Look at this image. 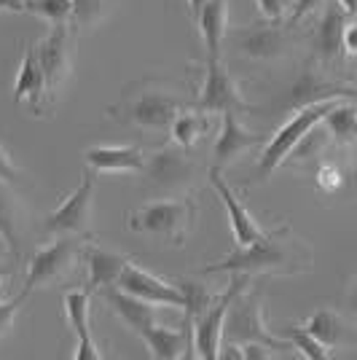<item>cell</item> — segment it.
Masks as SVG:
<instances>
[{
	"mask_svg": "<svg viewBox=\"0 0 357 360\" xmlns=\"http://www.w3.org/2000/svg\"><path fill=\"white\" fill-rule=\"evenodd\" d=\"M312 264V248L298 234H293L290 224H283L266 231L253 245H237L234 253H228L215 264H207L202 271L205 274H250V277L280 274V277H290V274L309 271Z\"/></svg>",
	"mask_w": 357,
	"mask_h": 360,
	"instance_id": "obj_1",
	"label": "cell"
},
{
	"mask_svg": "<svg viewBox=\"0 0 357 360\" xmlns=\"http://www.w3.org/2000/svg\"><path fill=\"white\" fill-rule=\"evenodd\" d=\"M178 91L164 89L156 84H143V86H132L121 97L116 105L110 108V119L129 124V127H140V129H167L172 127V121L183 108H188Z\"/></svg>",
	"mask_w": 357,
	"mask_h": 360,
	"instance_id": "obj_2",
	"label": "cell"
},
{
	"mask_svg": "<svg viewBox=\"0 0 357 360\" xmlns=\"http://www.w3.org/2000/svg\"><path fill=\"white\" fill-rule=\"evenodd\" d=\"M196 218V202L186 196H172V199H159V202H145L134 207L126 218V226L134 234H148L156 240L172 242V245H186Z\"/></svg>",
	"mask_w": 357,
	"mask_h": 360,
	"instance_id": "obj_3",
	"label": "cell"
},
{
	"mask_svg": "<svg viewBox=\"0 0 357 360\" xmlns=\"http://www.w3.org/2000/svg\"><path fill=\"white\" fill-rule=\"evenodd\" d=\"M333 105H336V100H325V103H314V105H306V108H301V110H293V116L285 121L283 127L277 129V135L266 143V148L261 150L258 165H255V172H253V180L261 183V180H266L277 167L285 165V159L293 153V148L312 132L314 127L323 124L325 113Z\"/></svg>",
	"mask_w": 357,
	"mask_h": 360,
	"instance_id": "obj_4",
	"label": "cell"
},
{
	"mask_svg": "<svg viewBox=\"0 0 357 360\" xmlns=\"http://www.w3.org/2000/svg\"><path fill=\"white\" fill-rule=\"evenodd\" d=\"M86 242L75 234L57 237L51 245L38 248L27 261V274H25V293H32L35 288H46L60 283L62 277H67L70 269L81 261Z\"/></svg>",
	"mask_w": 357,
	"mask_h": 360,
	"instance_id": "obj_5",
	"label": "cell"
},
{
	"mask_svg": "<svg viewBox=\"0 0 357 360\" xmlns=\"http://www.w3.org/2000/svg\"><path fill=\"white\" fill-rule=\"evenodd\" d=\"M253 283L250 274H234V280L228 283L223 293L207 307V312L194 320V355L202 360H218L221 358V347H223L226 333V317L228 309L245 288Z\"/></svg>",
	"mask_w": 357,
	"mask_h": 360,
	"instance_id": "obj_6",
	"label": "cell"
},
{
	"mask_svg": "<svg viewBox=\"0 0 357 360\" xmlns=\"http://www.w3.org/2000/svg\"><path fill=\"white\" fill-rule=\"evenodd\" d=\"M250 285L239 293L231 304V309H228V317H226L228 342H237V345L261 342V345H268L271 349H293L290 342H280L277 336L268 333L266 320H264V307H261V290H253Z\"/></svg>",
	"mask_w": 357,
	"mask_h": 360,
	"instance_id": "obj_7",
	"label": "cell"
},
{
	"mask_svg": "<svg viewBox=\"0 0 357 360\" xmlns=\"http://www.w3.org/2000/svg\"><path fill=\"white\" fill-rule=\"evenodd\" d=\"M143 175L150 188L162 194H183L194 186L196 165L188 159V150L180 146H164L145 156Z\"/></svg>",
	"mask_w": 357,
	"mask_h": 360,
	"instance_id": "obj_8",
	"label": "cell"
},
{
	"mask_svg": "<svg viewBox=\"0 0 357 360\" xmlns=\"http://www.w3.org/2000/svg\"><path fill=\"white\" fill-rule=\"evenodd\" d=\"M97 172L86 169L84 180L75 186V191L54 212H48L44 221L46 234L54 237H65V234H75V237H86L89 234L91 221V202H94V186H97Z\"/></svg>",
	"mask_w": 357,
	"mask_h": 360,
	"instance_id": "obj_9",
	"label": "cell"
},
{
	"mask_svg": "<svg viewBox=\"0 0 357 360\" xmlns=\"http://www.w3.org/2000/svg\"><path fill=\"white\" fill-rule=\"evenodd\" d=\"M191 105L205 110V113H226V110L247 113L250 110V103L242 97V89L237 86L234 75L226 70V65L221 60H207L205 84H202V89Z\"/></svg>",
	"mask_w": 357,
	"mask_h": 360,
	"instance_id": "obj_10",
	"label": "cell"
},
{
	"mask_svg": "<svg viewBox=\"0 0 357 360\" xmlns=\"http://www.w3.org/2000/svg\"><path fill=\"white\" fill-rule=\"evenodd\" d=\"M231 41H234V49H237L239 54H245L247 60H258V62L285 57L287 49H290V35L274 19L239 27V30H234Z\"/></svg>",
	"mask_w": 357,
	"mask_h": 360,
	"instance_id": "obj_11",
	"label": "cell"
},
{
	"mask_svg": "<svg viewBox=\"0 0 357 360\" xmlns=\"http://www.w3.org/2000/svg\"><path fill=\"white\" fill-rule=\"evenodd\" d=\"M116 285L126 293H132L137 299L156 304V307H169V309H183V293H180L178 283L169 285L167 280L156 277L153 271H145L143 266H137L134 261H129L124 271H121Z\"/></svg>",
	"mask_w": 357,
	"mask_h": 360,
	"instance_id": "obj_12",
	"label": "cell"
},
{
	"mask_svg": "<svg viewBox=\"0 0 357 360\" xmlns=\"http://www.w3.org/2000/svg\"><path fill=\"white\" fill-rule=\"evenodd\" d=\"M35 54L44 68L48 91L60 89V84L70 73V62H73V38H70L67 25H51L48 35L35 46Z\"/></svg>",
	"mask_w": 357,
	"mask_h": 360,
	"instance_id": "obj_13",
	"label": "cell"
},
{
	"mask_svg": "<svg viewBox=\"0 0 357 360\" xmlns=\"http://www.w3.org/2000/svg\"><path fill=\"white\" fill-rule=\"evenodd\" d=\"M209 186L215 188L218 199L223 202L226 215H228V224H231V231H234L237 245H253L255 240H261V237L266 234V231L261 229V224L255 221L253 212L242 205V199L237 196V191L223 180V175H221L218 167L209 169Z\"/></svg>",
	"mask_w": 357,
	"mask_h": 360,
	"instance_id": "obj_14",
	"label": "cell"
},
{
	"mask_svg": "<svg viewBox=\"0 0 357 360\" xmlns=\"http://www.w3.org/2000/svg\"><path fill=\"white\" fill-rule=\"evenodd\" d=\"M221 116H223L221 132H218L215 148H212V167H218V169H223L228 162H234L242 153H247V150H253L255 146L264 143L261 135H255V132L242 127V121L237 119L234 110H226Z\"/></svg>",
	"mask_w": 357,
	"mask_h": 360,
	"instance_id": "obj_15",
	"label": "cell"
},
{
	"mask_svg": "<svg viewBox=\"0 0 357 360\" xmlns=\"http://www.w3.org/2000/svg\"><path fill=\"white\" fill-rule=\"evenodd\" d=\"M81 261L86 264V290L89 293H103L105 288H113L119 283L124 266L129 264L126 255L116 253V250H105L94 242L84 245Z\"/></svg>",
	"mask_w": 357,
	"mask_h": 360,
	"instance_id": "obj_16",
	"label": "cell"
},
{
	"mask_svg": "<svg viewBox=\"0 0 357 360\" xmlns=\"http://www.w3.org/2000/svg\"><path fill=\"white\" fill-rule=\"evenodd\" d=\"M89 301L91 293L84 288V290H67L65 293V317L73 328L75 339H78V347H75V360H103V352L94 342L89 328Z\"/></svg>",
	"mask_w": 357,
	"mask_h": 360,
	"instance_id": "obj_17",
	"label": "cell"
},
{
	"mask_svg": "<svg viewBox=\"0 0 357 360\" xmlns=\"http://www.w3.org/2000/svg\"><path fill=\"white\" fill-rule=\"evenodd\" d=\"M352 97H357L355 86H339V84H330V81L317 78L314 73H304L296 84L287 89L285 108L301 110V108L314 105V103H325V100H352Z\"/></svg>",
	"mask_w": 357,
	"mask_h": 360,
	"instance_id": "obj_18",
	"label": "cell"
},
{
	"mask_svg": "<svg viewBox=\"0 0 357 360\" xmlns=\"http://www.w3.org/2000/svg\"><path fill=\"white\" fill-rule=\"evenodd\" d=\"M346 25H349V16L339 3L325 6V11L317 22V30H314V54L323 62H333L342 57Z\"/></svg>",
	"mask_w": 357,
	"mask_h": 360,
	"instance_id": "obj_19",
	"label": "cell"
},
{
	"mask_svg": "<svg viewBox=\"0 0 357 360\" xmlns=\"http://www.w3.org/2000/svg\"><path fill=\"white\" fill-rule=\"evenodd\" d=\"M103 299L108 301V307L119 315V320L126 326V328L132 330V333H143V330L153 326L156 323V304H148V301L137 299L132 293H126V290H121L119 285L113 288H105L103 290Z\"/></svg>",
	"mask_w": 357,
	"mask_h": 360,
	"instance_id": "obj_20",
	"label": "cell"
},
{
	"mask_svg": "<svg viewBox=\"0 0 357 360\" xmlns=\"http://www.w3.org/2000/svg\"><path fill=\"white\" fill-rule=\"evenodd\" d=\"M86 165L97 175L108 172H143L145 153L134 146H94L86 150Z\"/></svg>",
	"mask_w": 357,
	"mask_h": 360,
	"instance_id": "obj_21",
	"label": "cell"
},
{
	"mask_svg": "<svg viewBox=\"0 0 357 360\" xmlns=\"http://www.w3.org/2000/svg\"><path fill=\"white\" fill-rule=\"evenodd\" d=\"M143 345L148 347L150 358L156 360H178L186 358V349H194L191 345V330L188 328H169V326H148L140 333Z\"/></svg>",
	"mask_w": 357,
	"mask_h": 360,
	"instance_id": "obj_22",
	"label": "cell"
},
{
	"mask_svg": "<svg viewBox=\"0 0 357 360\" xmlns=\"http://www.w3.org/2000/svg\"><path fill=\"white\" fill-rule=\"evenodd\" d=\"M48 91V84H46L44 68L38 62V54L35 49L27 46L25 54H22V62H19V73H16L14 81V103H22V100H30L32 110L38 113L41 105H44V94ZM41 116V113H38Z\"/></svg>",
	"mask_w": 357,
	"mask_h": 360,
	"instance_id": "obj_23",
	"label": "cell"
},
{
	"mask_svg": "<svg viewBox=\"0 0 357 360\" xmlns=\"http://www.w3.org/2000/svg\"><path fill=\"white\" fill-rule=\"evenodd\" d=\"M209 60H221V46L228 35V0H207L196 16Z\"/></svg>",
	"mask_w": 357,
	"mask_h": 360,
	"instance_id": "obj_24",
	"label": "cell"
},
{
	"mask_svg": "<svg viewBox=\"0 0 357 360\" xmlns=\"http://www.w3.org/2000/svg\"><path fill=\"white\" fill-rule=\"evenodd\" d=\"M169 129H172V143L175 146L191 150L209 132V113H205V110H199L194 105L183 108Z\"/></svg>",
	"mask_w": 357,
	"mask_h": 360,
	"instance_id": "obj_25",
	"label": "cell"
},
{
	"mask_svg": "<svg viewBox=\"0 0 357 360\" xmlns=\"http://www.w3.org/2000/svg\"><path fill=\"white\" fill-rule=\"evenodd\" d=\"M11 183H3L0 180V240L8 245L11 253H19V240H22V207H19V199L8 188Z\"/></svg>",
	"mask_w": 357,
	"mask_h": 360,
	"instance_id": "obj_26",
	"label": "cell"
},
{
	"mask_svg": "<svg viewBox=\"0 0 357 360\" xmlns=\"http://www.w3.org/2000/svg\"><path fill=\"white\" fill-rule=\"evenodd\" d=\"M325 124L327 135L333 137L336 143H352L355 140V129H357V105L349 103V100H336V105L325 113Z\"/></svg>",
	"mask_w": 357,
	"mask_h": 360,
	"instance_id": "obj_27",
	"label": "cell"
},
{
	"mask_svg": "<svg viewBox=\"0 0 357 360\" xmlns=\"http://www.w3.org/2000/svg\"><path fill=\"white\" fill-rule=\"evenodd\" d=\"M304 328L309 330L312 336H317V339L325 347H330V349L339 345L344 336L342 317L336 315L333 309H317V312H312V315L304 320Z\"/></svg>",
	"mask_w": 357,
	"mask_h": 360,
	"instance_id": "obj_28",
	"label": "cell"
},
{
	"mask_svg": "<svg viewBox=\"0 0 357 360\" xmlns=\"http://www.w3.org/2000/svg\"><path fill=\"white\" fill-rule=\"evenodd\" d=\"M178 288L180 293H183V309H186V323L188 326L194 323L196 317L205 315L209 304L218 299V296H212L207 288L202 285V283H196V280H180Z\"/></svg>",
	"mask_w": 357,
	"mask_h": 360,
	"instance_id": "obj_29",
	"label": "cell"
},
{
	"mask_svg": "<svg viewBox=\"0 0 357 360\" xmlns=\"http://www.w3.org/2000/svg\"><path fill=\"white\" fill-rule=\"evenodd\" d=\"M285 339L298 349V355L309 360H327L330 358V347H325L317 336H312L304 326H287L285 328Z\"/></svg>",
	"mask_w": 357,
	"mask_h": 360,
	"instance_id": "obj_30",
	"label": "cell"
},
{
	"mask_svg": "<svg viewBox=\"0 0 357 360\" xmlns=\"http://www.w3.org/2000/svg\"><path fill=\"white\" fill-rule=\"evenodd\" d=\"M25 11L51 22V25H67L73 14V0H27Z\"/></svg>",
	"mask_w": 357,
	"mask_h": 360,
	"instance_id": "obj_31",
	"label": "cell"
},
{
	"mask_svg": "<svg viewBox=\"0 0 357 360\" xmlns=\"http://www.w3.org/2000/svg\"><path fill=\"white\" fill-rule=\"evenodd\" d=\"M105 14V0H73V14L70 22L75 27H94Z\"/></svg>",
	"mask_w": 357,
	"mask_h": 360,
	"instance_id": "obj_32",
	"label": "cell"
},
{
	"mask_svg": "<svg viewBox=\"0 0 357 360\" xmlns=\"http://www.w3.org/2000/svg\"><path fill=\"white\" fill-rule=\"evenodd\" d=\"M27 296H30V293H25V290H22V293H19L16 299H11V301L0 299V339L11 333L16 315H19V309H22V304H25V299H27Z\"/></svg>",
	"mask_w": 357,
	"mask_h": 360,
	"instance_id": "obj_33",
	"label": "cell"
},
{
	"mask_svg": "<svg viewBox=\"0 0 357 360\" xmlns=\"http://www.w3.org/2000/svg\"><path fill=\"white\" fill-rule=\"evenodd\" d=\"M19 175H22V169L14 165V159L8 156V150L0 146V180L3 183H11L14 186L16 180H19Z\"/></svg>",
	"mask_w": 357,
	"mask_h": 360,
	"instance_id": "obj_34",
	"label": "cell"
},
{
	"mask_svg": "<svg viewBox=\"0 0 357 360\" xmlns=\"http://www.w3.org/2000/svg\"><path fill=\"white\" fill-rule=\"evenodd\" d=\"M317 186L323 188V191H336L339 186H342V175H339V169L336 167H320V172H317Z\"/></svg>",
	"mask_w": 357,
	"mask_h": 360,
	"instance_id": "obj_35",
	"label": "cell"
},
{
	"mask_svg": "<svg viewBox=\"0 0 357 360\" xmlns=\"http://www.w3.org/2000/svg\"><path fill=\"white\" fill-rule=\"evenodd\" d=\"M287 0H258V8L266 19H274V22H283L285 11H287Z\"/></svg>",
	"mask_w": 357,
	"mask_h": 360,
	"instance_id": "obj_36",
	"label": "cell"
},
{
	"mask_svg": "<svg viewBox=\"0 0 357 360\" xmlns=\"http://www.w3.org/2000/svg\"><path fill=\"white\" fill-rule=\"evenodd\" d=\"M242 358L245 360H268V358H277V352H271V347L261 345V342H247V345H242Z\"/></svg>",
	"mask_w": 357,
	"mask_h": 360,
	"instance_id": "obj_37",
	"label": "cell"
},
{
	"mask_svg": "<svg viewBox=\"0 0 357 360\" xmlns=\"http://www.w3.org/2000/svg\"><path fill=\"white\" fill-rule=\"evenodd\" d=\"M320 3H323V0H296V3H293V11H290V25L301 22L306 14H312Z\"/></svg>",
	"mask_w": 357,
	"mask_h": 360,
	"instance_id": "obj_38",
	"label": "cell"
},
{
	"mask_svg": "<svg viewBox=\"0 0 357 360\" xmlns=\"http://www.w3.org/2000/svg\"><path fill=\"white\" fill-rule=\"evenodd\" d=\"M344 51L357 57V22H349L344 30Z\"/></svg>",
	"mask_w": 357,
	"mask_h": 360,
	"instance_id": "obj_39",
	"label": "cell"
},
{
	"mask_svg": "<svg viewBox=\"0 0 357 360\" xmlns=\"http://www.w3.org/2000/svg\"><path fill=\"white\" fill-rule=\"evenodd\" d=\"M346 307H349V312L357 317V274H355V280H352V288H349V296H346Z\"/></svg>",
	"mask_w": 357,
	"mask_h": 360,
	"instance_id": "obj_40",
	"label": "cell"
},
{
	"mask_svg": "<svg viewBox=\"0 0 357 360\" xmlns=\"http://www.w3.org/2000/svg\"><path fill=\"white\" fill-rule=\"evenodd\" d=\"M27 0H0V11H25Z\"/></svg>",
	"mask_w": 357,
	"mask_h": 360,
	"instance_id": "obj_41",
	"label": "cell"
},
{
	"mask_svg": "<svg viewBox=\"0 0 357 360\" xmlns=\"http://www.w3.org/2000/svg\"><path fill=\"white\" fill-rule=\"evenodd\" d=\"M336 3H339L344 11H346V16H349V19H357V0H336Z\"/></svg>",
	"mask_w": 357,
	"mask_h": 360,
	"instance_id": "obj_42",
	"label": "cell"
},
{
	"mask_svg": "<svg viewBox=\"0 0 357 360\" xmlns=\"http://www.w3.org/2000/svg\"><path fill=\"white\" fill-rule=\"evenodd\" d=\"M207 0H188V11H191V16H199V11H202V6H205Z\"/></svg>",
	"mask_w": 357,
	"mask_h": 360,
	"instance_id": "obj_43",
	"label": "cell"
},
{
	"mask_svg": "<svg viewBox=\"0 0 357 360\" xmlns=\"http://www.w3.org/2000/svg\"><path fill=\"white\" fill-rule=\"evenodd\" d=\"M6 277H8V271L0 269V288H3V283H6Z\"/></svg>",
	"mask_w": 357,
	"mask_h": 360,
	"instance_id": "obj_44",
	"label": "cell"
},
{
	"mask_svg": "<svg viewBox=\"0 0 357 360\" xmlns=\"http://www.w3.org/2000/svg\"><path fill=\"white\" fill-rule=\"evenodd\" d=\"M352 86H355V91H357V81H355V84H352Z\"/></svg>",
	"mask_w": 357,
	"mask_h": 360,
	"instance_id": "obj_45",
	"label": "cell"
},
{
	"mask_svg": "<svg viewBox=\"0 0 357 360\" xmlns=\"http://www.w3.org/2000/svg\"><path fill=\"white\" fill-rule=\"evenodd\" d=\"M355 140H357V129H355Z\"/></svg>",
	"mask_w": 357,
	"mask_h": 360,
	"instance_id": "obj_46",
	"label": "cell"
}]
</instances>
